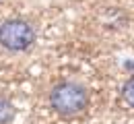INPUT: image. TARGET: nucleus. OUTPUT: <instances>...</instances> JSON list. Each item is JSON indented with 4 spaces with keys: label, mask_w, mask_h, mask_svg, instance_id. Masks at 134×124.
I'll use <instances>...</instances> for the list:
<instances>
[{
    "label": "nucleus",
    "mask_w": 134,
    "mask_h": 124,
    "mask_svg": "<svg viewBox=\"0 0 134 124\" xmlns=\"http://www.w3.org/2000/svg\"><path fill=\"white\" fill-rule=\"evenodd\" d=\"M50 106L60 116H79L89 106V93L83 85L64 81L50 91Z\"/></svg>",
    "instance_id": "obj_1"
},
{
    "label": "nucleus",
    "mask_w": 134,
    "mask_h": 124,
    "mask_svg": "<svg viewBox=\"0 0 134 124\" xmlns=\"http://www.w3.org/2000/svg\"><path fill=\"white\" fill-rule=\"evenodd\" d=\"M35 41L33 25L25 19H8L0 23V46L8 52H25Z\"/></svg>",
    "instance_id": "obj_2"
},
{
    "label": "nucleus",
    "mask_w": 134,
    "mask_h": 124,
    "mask_svg": "<svg viewBox=\"0 0 134 124\" xmlns=\"http://www.w3.org/2000/svg\"><path fill=\"white\" fill-rule=\"evenodd\" d=\"M13 118H15V106L8 99L0 97V124L13 122Z\"/></svg>",
    "instance_id": "obj_3"
},
{
    "label": "nucleus",
    "mask_w": 134,
    "mask_h": 124,
    "mask_svg": "<svg viewBox=\"0 0 134 124\" xmlns=\"http://www.w3.org/2000/svg\"><path fill=\"white\" fill-rule=\"evenodd\" d=\"M122 97H124V101H126L130 107H134V77L124 83V87H122Z\"/></svg>",
    "instance_id": "obj_4"
}]
</instances>
